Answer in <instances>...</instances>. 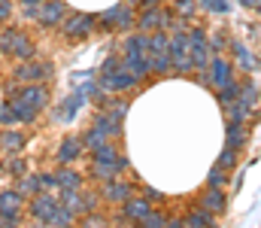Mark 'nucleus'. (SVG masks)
Masks as SVG:
<instances>
[{"mask_svg":"<svg viewBox=\"0 0 261 228\" xmlns=\"http://www.w3.org/2000/svg\"><path fill=\"white\" fill-rule=\"evenodd\" d=\"M18 94H21L28 104H34L37 110H46V107H49V91H46L43 82H24Z\"/></svg>","mask_w":261,"mask_h":228,"instance_id":"nucleus-16","label":"nucleus"},{"mask_svg":"<svg viewBox=\"0 0 261 228\" xmlns=\"http://www.w3.org/2000/svg\"><path fill=\"white\" fill-rule=\"evenodd\" d=\"M113 104H116V107H113L110 113H113L116 119H125V113H128V104H122V100H113Z\"/></svg>","mask_w":261,"mask_h":228,"instance_id":"nucleus-45","label":"nucleus"},{"mask_svg":"<svg viewBox=\"0 0 261 228\" xmlns=\"http://www.w3.org/2000/svg\"><path fill=\"white\" fill-rule=\"evenodd\" d=\"M15 34H18L15 28H6V31L0 34V52H3V55H9V52H12V40H15Z\"/></svg>","mask_w":261,"mask_h":228,"instance_id":"nucleus-40","label":"nucleus"},{"mask_svg":"<svg viewBox=\"0 0 261 228\" xmlns=\"http://www.w3.org/2000/svg\"><path fill=\"white\" fill-rule=\"evenodd\" d=\"M228 46H231V43H228V37H225V34H222V31H219V34H213V37H210V49H213V55H216V52H225V49H228Z\"/></svg>","mask_w":261,"mask_h":228,"instance_id":"nucleus-42","label":"nucleus"},{"mask_svg":"<svg viewBox=\"0 0 261 228\" xmlns=\"http://www.w3.org/2000/svg\"><path fill=\"white\" fill-rule=\"evenodd\" d=\"M128 3H143V6H161V0H128Z\"/></svg>","mask_w":261,"mask_h":228,"instance_id":"nucleus-48","label":"nucleus"},{"mask_svg":"<svg viewBox=\"0 0 261 228\" xmlns=\"http://www.w3.org/2000/svg\"><path fill=\"white\" fill-rule=\"evenodd\" d=\"M125 167H128V158L125 155H119L116 161H91V176L97 183H107V180H116Z\"/></svg>","mask_w":261,"mask_h":228,"instance_id":"nucleus-13","label":"nucleus"},{"mask_svg":"<svg viewBox=\"0 0 261 228\" xmlns=\"http://www.w3.org/2000/svg\"><path fill=\"white\" fill-rule=\"evenodd\" d=\"M225 146H231V149H237V152L246 146V122L228 119V125H225Z\"/></svg>","mask_w":261,"mask_h":228,"instance_id":"nucleus-17","label":"nucleus"},{"mask_svg":"<svg viewBox=\"0 0 261 228\" xmlns=\"http://www.w3.org/2000/svg\"><path fill=\"white\" fill-rule=\"evenodd\" d=\"M255 9H258V12H261V0H258V3H255Z\"/></svg>","mask_w":261,"mask_h":228,"instance_id":"nucleus-51","label":"nucleus"},{"mask_svg":"<svg viewBox=\"0 0 261 228\" xmlns=\"http://www.w3.org/2000/svg\"><path fill=\"white\" fill-rule=\"evenodd\" d=\"M94 24H97L94 15H88V12H73V15H67L64 21H61V31H64L70 40H82V37H88V34L94 31Z\"/></svg>","mask_w":261,"mask_h":228,"instance_id":"nucleus-6","label":"nucleus"},{"mask_svg":"<svg viewBox=\"0 0 261 228\" xmlns=\"http://www.w3.org/2000/svg\"><path fill=\"white\" fill-rule=\"evenodd\" d=\"M152 210V201H149V195H143V198H137V195H130L128 201L122 204V213H119V219H128V222H140L146 213Z\"/></svg>","mask_w":261,"mask_h":228,"instance_id":"nucleus-14","label":"nucleus"},{"mask_svg":"<svg viewBox=\"0 0 261 228\" xmlns=\"http://www.w3.org/2000/svg\"><path fill=\"white\" fill-rule=\"evenodd\" d=\"M170 12H164L161 6H143V12L137 15V31H164V28H170Z\"/></svg>","mask_w":261,"mask_h":228,"instance_id":"nucleus-7","label":"nucleus"},{"mask_svg":"<svg viewBox=\"0 0 261 228\" xmlns=\"http://www.w3.org/2000/svg\"><path fill=\"white\" fill-rule=\"evenodd\" d=\"M21 6H34V3H43V0H18Z\"/></svg>","mask_w":261,"mask_h":228,"instance_id":"nucleus-49","label":"nucleus"},{"mask_svg":"<svg viewBox=\"0 0 261 228\" xmlns=\"http://www.w3.org/2000/svg\"><path fill=\"white\" fill-rule=\"evenodd\" d=\"M210 88H225L228 82H234V64L228 61V58H222V55H213V61H210Z\"/></svg>","mask_w":261,"mask_h":228,"instance_id":"nucleus-8","label":"nucleus"},{"mask_svg":"<svg viewBox=\"0 0 261 228\" xmlns=\"http://www.w3.org/2000/svg\"><path fill=\"white\" fill-rule=\"evenodd\" d=\"M195 12H197V0H176V3H173V15H179V18H186V21H189Z\"/></svg>","mask_w":261,"mask_h":228,"instance_id":"nucleus-37","label":"nucleus"},{"mask_svg":"<svg viewBox=\"0 0 261 228\" xmlns=\"http://www.w3.org/2000/svg\"><path fill=\"white\" fill-rule=\"evenodd\" d=\"M52 73H55V67H52L49 61H40V64H24V67H18V70H15V79H18V82H43V79H49Z\"/></svg>","mask_w":261,"mask_h":228,"instance_id":"nucleus-15","label":"nucleus"},{"mask_svg":"<svg viewBox=\"0 0 261 228\" xmlns=\"http://www.w3.org/2000/svg\"><path fill=\"white\" fill-rule=\"evenodd\" d=\"M103 140H107V134H103V131H100L97 125H91V128L85 131V137H82V143H85V149H88V152L97 149V146H100Z\"/></svg>","mask_w":261,"mask_h":228,"instance_id":"nucleus-34","label":"nucleus"},{"mask_svg":"<svg viewBox=\"0 0 261 228\" xmlns=\"http://www.w3.org/2000/svg\"><path fill=\"white\" fill-rule=\"evenodd\" d=\"M119 155H122V152L116 149L113 143H107V140H103L97 149H91V161H116Z\"/></svg>","mask_w":261,"mask_h":228,"instance_id":"nucleus-32","label":"nucleus"},{"mask_svg":"<svg viewBox=\"0 0 261 228\" xmlns=\"http://www.w3.org/2000/svg\"><path fill=\"white\" fill-rule=\"evenodd\" d=\"M82 149H85V143H82L79 137H64L61 146H58V161H61V164H73V161L82 155Z\"/></svg>","mask_w":261,"mask_h":228,"instance_id":"nucleus-21","label":"nucleus"},{"mask_svg":"<svg viewBox=\"0 0 261 228\" xmlns=\"http://www.w3.org/2000/svg\"><path fill=\"white\" fill-rule=\"evenodd\" d=\"M200 207H206L210 213H222L225 210V204H228V198H225V192L222 189H216V186H206V192L200 195V201H197Z\"/></svg>","mask_w":261,"mask_h":228,"instance_id":"nucleus-20","label":"nucleus"},{"mask_svg":"<svg viewBox=\"0 0 261 228\" xmlns=\"http://www.w3.org/2000/svg\"><path fill=\"white\" fill-rule=\"evenodd\" d=\"M73 222H76V213H70L64 204H61V207L46 219V225H55V228H67V225H73Z\"/></svg>","mask_w":261,"mask_h":228,"instance_id":"nucleus-30","label":"nucleus"},{"mask_svg":"<svg viewBox=\"0 0 261 228\" xmlns=\"http://www.w3.org/2000/svg\"><path fill=\"white\" fill-rule=\"evenodd\" d=\"M137 82H140V76L128 67L125 58L110 55V58L103 61V67H100V85H103V88H110V91H128Z\"/></svg>","mask_w":261,"mask_h":228,"instance_id":"nucleus-1","label":"nucleus"},{"mask_svg":"<svg viewBox=\"0 0 261 228\" xmlns=\"http://www.w3.org/2000/svg\"><path fill=\"white\" fill-rule=\"evenodd\" d=\"M149 58H152V73H167L170 67V34L155 31L149 34Z\"/></svg>","mask_w":261,"mask_h":228,"instance_id":"nucleus-3","label":"nucleus"},{"mask_svg":"<svg viewBox=\"0 0 261 228\" xmlns=\"http://www.w3.org/2000/svg\"><path fill=\"white\" fill-rule=\"evenodd\" d=\"M85 97H88V91H85V88H76V91H73V94L64 100V107H58V110H55V116H58L61 122H70V119H73V116L82 110Z\"/></svg>","mask_w":261,"mask_h":228,"instance_id":"nucleus-18","label":"nucleus"},{"mask_svg":"<svg viewBox=\"0 0 261 228\" xmlns=\"http://www.w3.org/2000/svg\"><path fill=\"white\" fill-rule=\"evenodd\" d=\"M6 170L9 173H28V164L21 158H12V161H6Z\"/></svg>","mask_w":261,"mask_h":228,"instance_id":"nucleus-44","label":"nucleus"},{"mask_svg":"<svg viewBox=\"0 0 261 228\" xmlns=\"http://www.w3.org/2000/svg\"><path fill=\"white\" fill-rule=\"evenodd\" d=\"M240 104H246L249 110H255L261 104V91H258V85L252 82V79H246V82H240V97H237Z\"/></svg>","mask_w":261,"mask_h":228,"instance_id":"nucleus-26","label":"nucleus"},{"mask_svg":"<svg viewBox=\"0 0 261 228\" xmlns=\"http://www.w3.org/2000/svg\"><path fill=\"white\" fill-rule=\"evenodd\" d=\"M61 204H64L70 213H76V216H85V213H88L85 195H82L79 189H61Z\"/></svg>","mask_w":261,"mask_h":228,"instance_id":"nucleus-22","label":"nucleus"},{"mask_svg":"<svg viewBox=\"0 0 261 228\" xmlns=\"http://www.w3.org/2000/svg\"><path fill=\"white\" fill-rule=\"evenodd\" d=\"M85 225H107V219H103V216H91V213H88Z\"/></svg>","mask_w":261,"mask_h":228,"instance_id":"nucleus-47","label":"nucleus"},{"mask_svg":"<svg viewBox=\"0 0 261 228\" xmlns=\"http://www.w3.org/2000/svg\"><path fill=\"white\" fill-rule=\"evenodd\" d=\"M219 164H222L225 170H231V167L237 164V149H231V146H225V149H222V155H219Z\"/></svg>","mask_w":261,"mask_h":228,"instance_id":"nucleus-41","label":"nucleus"},{"mask_svg":"<svg viewBox=\"0 0 261 228\" xmlns=\"http://www.w3.org/2000/svg\"><path fill=\"white\" fill-rule=\"evenodd\" d=\"M100 28L107 31H134L137 28V15H134V6L122 3V6H110L103 15H100Z\"/></svg>","mask_w":261,"mask_h":228,"instance_id":"nucleus-4","label":"nucleus"},{"mask_svg":"<svg viewBox=\"0 0 261 228\" xmlns=\"http://www.w3.org/2000/svg\"><path fill=\"white\" fill-rule=\"evenodd\" d=\"M0 125H3V128H12V125H18V113H15V107H12V100L0 104Z\"/></svg>","mask_w":261,"mask_h":228,"instance_id":"nucleus-36","label":"nucleus"},{"mask_svg":"<svg viewBox=\"0 0 261 228\" xmlns=\"http://www.w3.org/2000/svg\"><path fill=\"white\" fill-rule=\"evenodd\" d=\"M64 18H67V6L61 3V0H43V3H40L37 21H40L43 28H61Z\"/></svg>","mask_w":261,"mask_h":228,"instance_id":"nucleus-10","label":"nucleus"},{"mask_svg":"<svg viewBox=\"0 0 261 228\" xmlns=\"http://www.w3.org/2000/svg\"><path fill=\"white\" fill-rule=\"evenodd\" d=\"M12 58H18V61H31L34 58V43L28 40V34H15V40H12V52H9Z\"/></svg>","mask_w":261,"mask_h":228,"instance_id":"nucleus-24","label":"nucleus"},{"mask_svg":"<svg viewBox=\"0 0 261 228\" xmlns=\"http://www.w3.org/2000/svg\"><path fill=\"white\" fill-rule=\"evenodd\" d=\"M58 186L61 189H82V176L76 170L64 167V170H58Z\"/></svg>","mask_w":261,"mask_h":228,"instance_id":"nucleus-33","label":"nucleus"},{"mask_svg":"<svg viewBox=\"0 0 261 228\" xmlns=\"http://www.w3.org/2000/svg\"><path fill=\"white\" fill-rule=\"evenodd\" d=\"M225 183H228V170L216 161V167L206 173V186H216V189H225Z\"/></svg>","mask_w":261,"mask_h":228,"instance_id":"nucleus-35","label":"nucleus"},{"mask_svg":"<svg viewBox=\"0 0 261 228\" xmlns=\"http://www.w3.org/2000/svg\"><path fill=\"white\" fill-rule=\"evenodd\" d=\"M130 195H134V186L130 183H125V180H107L103 183V189H100V198L103 201H110V204H125Z\"/></svg>","mask_w":261,"mask_h":228,"instance_id":"nucleus-12","label":"nucleus"},{"mask_svg":"<svg viewBox=\"0 0 261 228\" xmlns=\"http://www.w3.org/2000/svg\"><path fill=\"white\" fill-rule=\"evenodd\" d=\"M18 207H21V192H15V189H6V192H0V222H6V225H18Z\"/></svg>","mask_w":261,"mask_h":228,"instance_id":"nucleus-9","label":"nucleus"},{"mask_svg":"<svg viewBox=\"0 0 261 228\" xmlns=\"http://www.w3.org/2000/svg\"><path fill=\"white\" fill-rule=\"evenodd\" d=\"M125 61H128V67L140 76V79H146V76L152 73L149 34H146V31H143V34H130L128 40H125Z\"/></svg>","mask_w":261,"mask_h":228,"instance_id":"nucleus-2","label":"nucleus"},{"mask_svg":"<svg viewBox=\"0 0 261 228\" xmlns=\"http://www.w3.org/2000/svg\"><path fill=\"white\" fill-rule=\"evenodd\" d=\"M216 97H219L222 110H228V107H231V104L240 97V82H237V79H234V82H228L225 88H219V91H216Z\"/></svg>","mask_w":261,"mask_h":228,"instance_id":"nucleus-29","label":"nucleus"},{"mask_svg":"<svg viewBox=\"0 0 261 228\" xmlns=\"http://www.w3.org/2000/svg\"><path fill=\"white\" fill-rule=\"evenodd\" d=\"M231 52H234V61L240 64V70H246V73H252L255 67H258V61H255V55L246 49V43H240V40H234L231 43Z\"/></svg>","mask_w":261,"mask_h":228,"instance_id":"nucleus-23","label":"nucleus"},{"mask_svg":"<svg viewBox=\"0 0 261 228\" xmlns=\"http://www.w3.org/2000/svg\"><path fill=\"white\" fill-rule=\"evenodd\" d=\"M12 100V107H15V113H18V122H34L37 116H40V110L34 107V104H28L21 94H15V97H9Z\"/></svg>","mask_w":261,"mask_h":228,"instance_id":"nucleus-27","label":"nucleus"},{"mask_svg":"<svg viewBox=\"0 0 261 228\" xmlns=\"http://www.w3.org/2000/svg\"><path fill=\"white\" fill-rule=\"evenodd\" d=\"M9 12H12V3H9V0H0V24L9 18Z\"/></svg>","mask_w":261,"mask_h":228,"instance_id":"nucleus-46","label":"nucleus"},{"mask_svg":"<svg viewBox=\"0 0 261 228\" xmlns=\"http://www.w3.org/2000/svg\"><path fill=\"white\" fill-rule=\"evenodd\" d=\"M167 222H170V219H167L164 213H158V210H149V213L140 219V225H146V228H164Z\"/></svg>","mask_w":261,"mask_h":228,"instance_id":"nucleus-38","label":"nucleus"},{"mask_svg":"<svg viewBox=\"0 0 261 228\" xmlns=\"http://www.w3.org/2000/svg\"><path fill=\"white\" fill-rule=\"evenodd\" d=\"M186 225H192V228H206V225H213V213H210L206 207H200V204H197L195 210L186 216Z\"/></svg>","mask_w":261,"mask_h":228,"instance_id":"nucleus-28","label":"nucleus"},{"mask_svg":"<svg viewBox=\"0 0 261 228\" xmlns=\"http://www.w3.org/2000/svg\"><path fill=\"white\" fill-rule=\"evenodd\" d=\"M240 3H243V6H252V9H255V3H258V0H240Z\"/></svg>","mask_w":261,"mask_h":228,"instance_id":"nucleus-50","label":"nucleus"},{"mask_svg":"<svg viewBox=\"0 0 261 228\" xmlns=\"http://www.w3.org/2000/svg\"><path fill=\"white\" fill-rule=\"evenodd\" d=\"M15 192H21V195H37V192H43V186H40V173H37V176H18Z\"/></svg>","mask_w":261,"mask_h":228,"instance_id":"nucleus-31","label":"nucleus"},{"mask_svg":"<svg viewBox=\"0 0 261 228\" xmlns=\"http://www.w3.org/2000/svg\"><path fill=\"white\" fill-rule=\"evenodd\" d=\"M197 3H200L203 9H210V12H222V15L231 12V3H228V0H197Z\"/></svg>","mask_w":261,"mask_h":228,"instance_id":"nucleus-39","label":"nucleus"},{"mask_svg":"<svg viewBox=\"0 0 261 228\" xmlns=\"http://www.w3.org/2000/svg\"><path fill=\"white\" fill-rule=\"evenodd\" d=\"M94 125H97L107 137H119V134H122V119H116L110 110H103V113L94 119Z\"/></svg>","mask_w":261,"mask_h":228,"instance_id":"nucleus-25","label":"nucleus"},{"mask_svg":"<svg viewBox=\"0 0 261 228\" xmlns=\"http://www.w3.org/2000/svg\"><path fill=\"white\" fill-rule=\"evenodd\" d=\"M40 186H43V192H58L61 186H58V173H40Z\"/></svg>","mask_w":261,"mask_h":228,"instance_id":"nucleus-43","label":"nucleus"},{"mask_svg":"<svg viewBox=\"0 0 261 228\" xmlns=\"http://www.w3.org/2000/svg\"><path fill=\"white\" fill-rule=\"evenodd\" d=\"M170 67L176 73L195 70V64H192V46H189V37L186 34H173L170 37Z\"/></svg>","mask_w":261,"mask_h":228,"instance_id":"nucleus-5","label":"nucleus"},{"mask_svg":"<svg viewBox=\"0 0 261 228\" xmlns=\"http://www.w3.org/2000/svg\"><path fill=\"white\" fill-rule=\"evenodd\" d=\"M28 146V137L21 131H12V128H3L0 131V149L6 155H18V152Z\"/></svg>","mask_w":261,"mask_h":228,"instance_id":"nucleus-19","label":"nucleus"},{"mask_svg":"<svg viewBox=\"0 0 261 228\" xmlns=\"http://www.w3.org/2000/svg\"><path fill=\"white\" fill-rule=\"evenodd\" d=\"M58 207H61V201H58L55 195H49V192H37V195H34V201H31V216H34L37 222H43V225H46V219H49Z\"/></svg>","mask_w":261,"mask_h":228,"instance_id":"nucleus-11","label":"nucleus"}]
</instances>
